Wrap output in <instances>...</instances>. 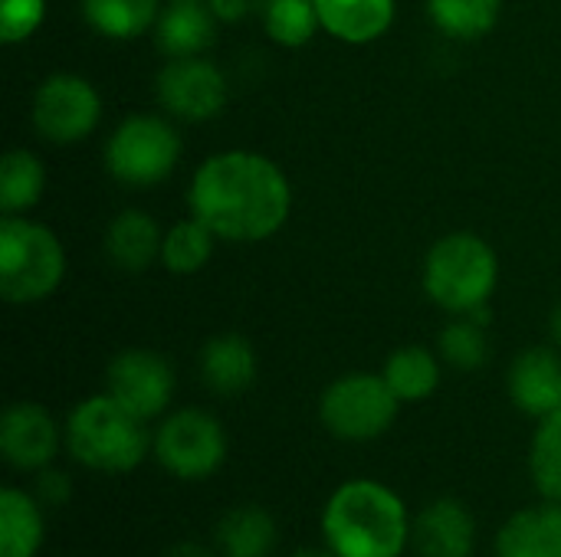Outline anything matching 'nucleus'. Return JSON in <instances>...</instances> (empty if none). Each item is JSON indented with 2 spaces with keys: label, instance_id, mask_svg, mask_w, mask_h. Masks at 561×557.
Returning <instances> with one entry per match:
<instances>
[{
  "label": "nucleus",
  "instance_id": "obj_20",
  "mask_svg": "<svg viewBox=\"0 0 561 557\" xmlns=\"http://www.w3.org/2000/svg\"><path fill=\"white\" fill-rule=\"evenodd\" d=\"M46 522L39 499L23 489L0 492V557H36L43 548Z\"/></svg>",
  "mask_w": 561,
  "mask_h": 557
},
{
  "label": "nucleus",
  "instance_id": "obj_32",
  "mask_svg": "<svg viewBox=\"0 0 561 557\" xmlns=\"http://www.w3.org/2000/svg\"><path fill=\"white\" fill-rule=\"evenodd\" d=\"M256 0H207V7L214 10L217 20H240L253 10Z\"/></svg>",
  "mask_w": 561,
  "mask_h": 557
},
{
  "label": "nucleus",
  "instance_id": "obj_29",
  "mask_svg": "<svg viewBox=\"0 0 561 557\" xmlns=\"http://www.w3.org/2000/svg\"><path fill=\"white\" fill-rule=\"evenodd\" d=\"M440 355L447 358V364L460 368V371H477L486 364V335H483V322L477 315H463L457 322H450L440 332Z\"/></svg>",
  "mask_w": 561,
  "mask_h": 557
},
{
  "label": "nucleus",
  "instance_id": "obj_9",
  "mask_svg": "<svg viewBox=\"0 0 561 557\" xmlns=\"http://www.w3.org/2000/svg\"><path fill=\"white\" fill-rule=\"evenodd\" d=\"M102 115L99 92L72 72L49 76L33 95V125L46 141L72 144L82 141Z\"/></svg>",
  "mask_w": 561,
  "mask_h": 557
},
{
  "label": "nucleus",
  "instance_id": "obj_12",
  "mask_svg": "<svg viewBox=\"0 0 561 557\" xmlns=\"http://www.w3.org/2000/svg\"><path fill=\"white\" fill-rule=\"evenodd\" d=\"M59 450V427L53 414L39 404H13L0 420V453L13 469L39 473L53 466Z\"/></svg>",
  "mask_w": 561,
  "mask_h": 557
},
{
  "label": "nucleus",
  "instance_id": "obj_22",
  "mask_svg": "<svg viewBox=\"0 0 561 557\" xmlns=\"http://www.w3.org/2000/svg\"><path fill=\"white\" fill-rule=\"evenodd\" d=\"M381 378L388 381V387L394 391L398 401L414 404V401H427L437 391V384H440V364H437V358L427 348L408 345V348L394 351L385 361Z\"/></svg>",
  "mask_w": 561,
  "mask_h": 557
},
{
  "label": "nucleus",
  "instance_id": "obj_19",
  "mask_svg": "<svg viewBox=\"0 0 561 557\" xmlns=\"http://www.w3.org/2000/svg\"><path fill=\"white\" fill-rule=\"evenodd\" d=\"M154 36L171 59L201 56L214 43V10L204 7V0H174L158 16Z\"/></svg>",
  "mask_w": 561,
  "mask_h": 557
},
{
  "label": "nucleus",
  "instance_id": "obj_23",
  "mask_svg": "<svg viewBox=\"0 0 561 557\" xmlns=\"http://www.w3.org/2000/svg\"><path fill=\"white\" fill-rule=\"evenodd\" d=\"M89 26L112 39L141 36L158 23V0H82Z\"/></svg>",
  "mask_w": 561,
  "mask_h": 557
},
{
  "label": "nucleus",
  "instance_id": "obj_27",
  "mask_svg": "<svg viewBox=\"0 0 561 557\" xmlns=\"http://www.w3.org/2000/svg\"><path fill=\"white\" fill-rule=\"evenodd\" d=\"M46 174L30 151H10L0 164V207L3 213H20L33 207L43 194Z\"/></svg>",
  "mask_w": 561,
  "mask_h": 557
},
{
  "label": "nucleus",
  "instance_id": "obj_2",
  "mask_svg": "<svg viewBox=\"0 0 561 557\" xmlns=\"http://www.w3.org/2000/svg\"><path fill=\"white\" fill-rule=\"evenodd\" d=\"M322 538L339 557H401L411 545V515L385 483L352 479L329 496Z\"/></svg>",
  "mask_w": 561,
  "mask_h": 557
},
{
  "label": "nucleus",
  "instance_id": "obj_6",
  "mask_svg": "<svg viewBox=\"0 0 561 557\" xmlns=\"http://www.w3.org/2000/svg\"><path fill=\"white\" fill-rule=\"evenodd\" d=\"M398 397L378 374H348L325 387L319 417L325 430L345 443H368L391 430L398 417Z\"/></svg>",
  "mask_w": 561,
  "mask_h": 557
},
{
  "label": "nucleus",
  "instance_id": "obj_15",
  "mask_svg": "<svg viewBox=\"0 0 561 557\" xmlns=\"http://www.w3.org/2000/svg\"><path fill=\"white\" fill-rule=\"evenodd\" d=\"M510 397L513 404L542 420L561 410V358L549 348L523 351L510 368Z\"/></svg>",
  "mask_w": 561,
  "mask_h": 557
},
{
  "label": "nucleus",
  "instance_id": "obj_30",
  "mask_svg": "<svg viewBox=\"0 0 561 557\" xmlns=\"http://www.w3.org/2000/svg\"><path fill=\"white\" fill-rule=\"evenodd\" d=\"M43 13H46L43 0H3L0 39L3 43H20V39L33 36L36 26L43 23Z\"/></svg>",
  "mask_w": 561,
  "mask_h": 557
},
{
  "label": "nucleus",
  "instance_id": "obj_28",
  "mask_svg": "<svg viewBox=\"0 0 561 557\" xmlns=\"http://www.w3.org/2000/svg\"><path fill=\"white\" fill-rule=\"evenodd\" d=\"M270 39L279 46H302L319 26L316 0H256Z\"/></svg>",
  "mask_w": 561,
  "mask_h": 557
},
{
  "label": "nucleus",
  "instance_id": "obj_33",
  "mask_svg": "<svg viewBox=\"0 0 561 557\" xmlns=\"http://www.w3.org/2000/svg\"><path fill=\"white\" fill-rule=\"evenodd\" d=\"M168 557H214V552H210L204 542H194V538H191V542H178V545L168 552Z\"/></svg>",
  "mask_w": 561,
  "mask_h": 557
},
{
  "label": "nucleus",
  "instance_id": "obj_11",
  "mask_svg": "<svg viewBox=\"0 0 561 557\" xmlns=\"http://www.w3.org/2000/svg\"><path fill=\"white\" fill-rule=\"evenodd\" d=\"M158 102L184 118V121H204L214 118L227 105V79L224 72L201 59V56H178L171 59L154 82Z\"/></svg>",
  "mask_w": 561,
  "mask_h": 557
},
{
  "label": "nucleus",
  "instance_id": "obj_31",
  "mask_svg": "<svg viewBox=\"0 0 561 557\" xmlns=\"http://www.w3.org/2000/svg\"><path fill=\"white\" fill-rule=\"evenodd\" d=\"M69 496H72V483H69V476H66L62 469L46 466V469L36 473V499H39L43 506L59 509V506L69 502Z\"/></svg>",
  "mask_w": 561,
  "mask_h": 557
},
{
  "label": "nucleus",
  "instance_id": "obj_4",
  "mask_svg": "<svg viewBox=\"0 0 561 557\" xmlns=\"http://www.w3.org/2000/svg\"><path fill=\"white\" fill-rule=\"evenodd\" d=\"M496 253L473 233H450L427 253L424 289L427 295L454 315H473L486 309L496 289Z\"/></svg>",
  "mask_w": 561,
  "mask_h": 557
},
{
  "label": "nucleus",
  "instance_id": "obj_13",
  "mask_svg": "<svg viewBox=\"0 0 561 557\" xmlns=\"http://www.w3.org/2000/svg\"><path fill=\"white\" fill-rule=\"evenodd\" d=\"M411 548L417 557H473V512L460 499H434L411 522Z\"/></svg>",
  "mask_w": 561,
  "mask_h": 557
},
{
  "label": "nucleus",
  "instance_id": "obj_7",
  "mask_svg": "<svg viewBox=\"0 0 561 557\" xmlns=\"http://www.w3.org/2000/svg\"><path fill=\"white\" fill-rule=\"evenodd\" d=\"M181 154L178 131L154 115H131L125 118L108 144H105V164L115 181L128 187H151L164 181Z\"/></svg>",
  "mask_w": 561,
  "mask_h": 557
},
{
  "label": "nucleus",
  "instance_id": "obj_26",
  "mask_svg": "<svg viewBox=\"0 0 561 557\" xmlns=\"http://www.w3.org/2000/svg\"><path fill=\"white\" fill-rule=\"evenodd\" d=\"M529 473L542 499L561 502V410L539 420L529 446Z\"/></svg>",
  "mask_w": 561,
  "mask_h": 557
},
{
  "label": "nucleus",
  "instance_id": "obj_17",
  "mask_svg": "<svg viewBox=\"0 0 561 557\" xmlns=\"http://www.w3.org/2000/svg\"><path fill=\"white\" fill-rule=\"evenodd\" d=\"M319 26L345 43H371L394 23V0H316Z\"/></svg>",
  "mask_w": 561,
  "mask_h": 557
},
{
  "label": "nucleus",
  "instance_id": "obj_35",
  "mask_svg": "<svg viewBox=\"0 0 561 557\" xmlns=\"http://www.w3.org/2000/svg\"><path fill=\"white\" fill-rule=\"evenodd\" d=\"M552 335H556V341H559L561 348V305L556 309V315H552Z\"/></svg>",
  "mask_w": 561,
  "mask_h": 557
},
{
  "label": "nucleus",
  "instance_id": "obj_14",
  "mask_svg": "<svg viewBox=\"0 0 561 557\" xmlns=\"http://www.w3.org/2000/svg\"><path fill=\"white\" fill-rule=\"evenodd\" d=\"M496 557H561V502L513 512L493 542Z\"/></svg>",
  "mask_w": 561,
  "mask_h": 557
},
{
  "label": "nucleus",
  "instance_id": "obj_18",
  "mask_svg": "<svg viewBox=\"0 0 561 557\" xmlns=\"http://www.w3.org/2000/svg\"><path fill=\"white\" fill-rule=\"evenodd\" d=\"M161 243L164 236L158 223L141 210H122L105 233V253L125 272H145L161 253Z\"/></svg>",
  "mask_w": 561,
  "mask_h": 557
},
{
  "label": "nucleus",
  "instance_id": "obj_3",
  "mask_svg": "<svg viewBox=\"0 0 561 557\" xmlns=\"http://www.w3.org/2000/svg\"><path fill=\"white\" fill-rule=\"evenodd\" d=\"M62 437H66L69 456L79 466L92 473H108V476L138 469L154 443L145 430V420L125 410L108 394L82 401L69 414Z\"/></svg>",
  "mask_w": 561,
  "mask_h": 557
},
{
  "label": "nucleus",
  "instance_id": "obj_5",
  "mask_svg": "<svg viewBox=\"0 0 561 557\" xmlns=\"http://www.w3.org/2000/svg\"><path fill=\"white\" fill-rule=\"evenodd\" d=\"M66 272L59 240L16 213L0 220V295L13 305H30L56 292Z\"/></svg>",
  "mask_w": 561,
  "mask_h": 557
},
{
  "label": "nucleus",
  "instance_id": "obj_34",
  "mask_svg": "<svg viewBox=\"0 0 561 557\" xmlns=\"http://www.w3.org/2000/svg\"><path fill=\"white\" fill-rule=\"evenodd\" d=\"M289 557H339L332 548H299V552H293Z\"/></svg>",
  "mask_w": 561,
  "mask_h": 557
},
{
  "label": "nucleus",
  "instance_id": "obj_8",
  "mask_svg": "<svg viewBox=\"0 0 561 557\" xmlns=\"http://www.w3.org/2000/svg\"><path fill=\"white\" fill-rule=\"evenodd\" d=\"M151 450H154L161 469H168L174 479L194 483V479L214 476L224 466L227 433L217 423V417H210L197 407H187V410L171 414L158 427Z\"/></svg>",
  "mask_w": 561,
  "mask_h": 557
},
{
  "label": "nucleus",
  "instance_id": "obj_1",
  "mask_svg": "<svg viewBox=\"0 0 561 557\" xmlns=\"http://www.w3.org/2000/svg\"><path fill=\"white\" fill-rule=\"evenodd\" d=\"M289 207L293 190L286 174L253 151L214 154L191 181V210L220 240H266L286 223Z\"/></svg>",
  "mask_w": 561,
  "mask_h": 557
},
{
  "label": "nucleus",
  "instance_id": "obj_21",
  "mask_svg": "<svg viewBox=\"0 0 561 557\" xmlns=\"http://www.w3.org/2000/svg\"><path fill=\"white\" fill-rule=\"evenodd\" d=\"M276 542V519L263 506H237L217 525V552L224 557H270Z\"/></svg>",
  "mask_w": 561,
  "mask_h": 557
},
{
  "label": "nucleus",
  "instance_id": "obj_16",
  "mask_svg": "<svg viewBox=\"0 0 561 557\" xmlns=\"http://www.w3.org/2000/svg\"><path fill=\"white\" fill-rule=\"evenodd\" d=\"M201 378L220 397H237L256 381V351L243 335H217L201 351Z\"/></svg>",
  "mask_w": 561,
  "mask_h": 557
},
{
  "label": "nucleus",
  "instance_id": "obj_10",
  "mask_svg": "<svg viewBox=\"0 0 561 557\" xmlns=\"http://www.w3.org/2000/svg\"><path fill=\"white\" fill-rule=\"evenodd\" d=\"M105 394L115 397L125 410L141 417L145 423L168 410L174 397V371L171 364L145 348L122 351L105 371Z\"/></svg>",
  "mask_w": 561,
  "mask_h": 557
},
{
  "label": "nucleus",
  "instance_id": "obj_24",
  "mask_svg": "<svg viewBox=\"0 0 561 557\" xmlns=\"http://www.w3.org/2000/svg\"><path fill=\"white\" fill-rule=\"evenodd\" d=\"M434 23L454 39L486 36L503 10V0H427Z\"/></svg>",
  "mask_w": 561,
  "mask_h": 557
},
{
  "label": "nucleus",
  "instance_id": "obj_25",
  "mask_svg": "<svg viewBox=\"0 0 561 557\" xmlns=\"http://www.w3.org/2000/svg\"><path fill=\"white\" fill-rule=\"evenodd\" d=\"M214 253V230L207 223H201L197 217L174 223L164 233L161 243V263L174 272V276H191L197 272Z\"/></svg>",
  "mask_w": 561,
  "mask_h": 557
}]
</instances>
